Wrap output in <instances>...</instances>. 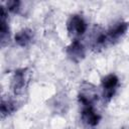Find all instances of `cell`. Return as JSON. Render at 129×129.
<instances>
[{
	"instance_id": "cell-1",
	"label": "cell",
	"mask_w": 129,
	"mask_h": 129,
	"mask_svg": "<svg viewBox=\"0 0 129 129\" xmlns=\"http://www.w3.org/2000/svg\"><path fill=\"white\" fill-rule=\"evenodd\" d=\"M67 31L70 37L75 39H79L80 36L84 35L87 31L88 24L85 18L80 14H73L69 17L67 21Z\"/></svg>"
},
{
	"instance_id": "cell-8",
	"label": "cell",
	"mask_w": 129,
	"mask_h": 129,
	"mask_svg": "<svg viewBox=\"0 0 129 129\" xmlns=\"http://www.w3.org/2000/svg\"><path fill=\"white\" fill-rule=\"evenodd\" d=\"M33 37H34L33 31L30 28H22L18 32H16L14 36V40L19 46L26 47L32 42Z\"/></svg>"
},
{
	"instance_id": "cell-11",
	"label": "cell",
	"mask_w": 129,
	"mask_h": 129,
	"mask_svg": "<svg viewBox=\"0 0 129 129\" xmlns=\"http://www.w3.org/2000/svg\"><path fill=\"white\" fill-rule=\"evenodd\" d=\"M20 6H21V2L18 1V0H10V1H7L5 3V9L7 10V12H11V13H18L20 11Z\"/></svg>"
},
{
	"instance_id": "cell-9",
	"label": "cell",
	"mask_w": 129,
	"mask_h": 129,
	"mask_svg": "<svg viewBox=\"0 0 129 129\" xmlns=\"http://www.w3.org/2000/svg\"><path fill=\"white\" fill-rule=\"evenodd\" d=\"M16 110H17V103L14 100L2 98L1 105H0V111H1L2 118H5V117L13 114Z\"/></svg>"
},
{
	"instance_id": "cell-3",
	"label": "cell",
	"mask_w": 129,
	"mask_h": 129,
	"mask_svg": "<svg viewBox=\"0 0 129 129\" xmlns=\"http://www.w3.org/2000/svg\"><path fill=\"white\" fill-rule=\"evenodd\" d=\"M81 106V119L83 123L90 127H96L101 120L100 114L95 110L94 104H82Z\"/></svg>"
},
{
	"instance_id": "cell-10",
	"label": "cell",
	"mask_w": 129,
	"mask_h": 129,
	"mask_svg": "<svg viewBox=\"0 0 129 129\" xmlns=\"http://www.w3.org/2000/svg\"><path fill=\"white\" fill-rule=\"evenodd\" d=\"M109 43L108 41V37H107V33L105 30H97L95 31V33L93 34L92 37V45L95 49L97 48H102L104 46H106V44Z\"/></svg>"
},
{
	"instance_id": "cell-7",
	"label": "cell",
	"mask_w": 129,
	"mask_h": 129,
	"mask_svg": "<svg viewBox=\"0 0 129 129\" xmlns=\"http://www.w3.org/2000/svg\"><path fill=\"white\" fill-rule=\"evenodd\" d=\"M10 37V29L8 24V12L4 6L1 7V16H0V38L2 46L5 45L6 42L9 41Z\"/></svg>"
},
{
	"instance_id": "cell-2",
	"label": "cell",
	"mask_w": 129,
	"mask_h": 129,
	"mask_svg": "<svg viewBox=\"0 0 129 129\" xmlns=\"http://www.w3.org/2000/svg\"><path fill=\"white\" fill-rule=\"evenodd\" d=\"M101 86L103 90V99L104 101L109 102L117 91L119 86V78L115 74H109L102 79Z\"/></svg>"
},
{
	"instance_id": "cell-4",
	"label": "cell",
	"mask_w": 129,
	"mask_h": 129,
	"mask_svg": "<svg viewBox=\"0 0 129 129\" xmlns=\"http://www.w3.org/2000/svg\"><path fill=\"white\" fill-rule=\"evenodd\" d=\"M28 83L27 69H18L13 73L11 79V90L15 95L23 93Z\"/></svg>"
},
{
	"instance_id": "cell-6",
	"label": "cell",
	"mask_w": 129,
	"mask_h": 129,
	"mask_svg": "<svg viewBox=\"0 0 129 129\" xmlns=\"http://www.w3.org/2000/svg\"><path fill=\"white\" fill-rule=\"evenodd\" d=\"M129 28V23L126 21H118L114 23L108 30H106L107 37L109 43H115L117 42L128 30Z\"/></svg>"
},
{
	"instance_id": "cell-5",
	"label": "cell",
	"mask_w": 129,
	"mask_h": 129,
	"mask_svg": "<svg viewBox=\"0 0 129 129\" xmlns=\"http://www.w3.org/2000/svg\"><path fill=\"white\" fill-rule=\"evenodd\" d=\"M66 53L70 60H72L75 63H79L85 58L86 49L84 44L79 39H75L67 46Z\"/></svg>"
}]
</instances>
